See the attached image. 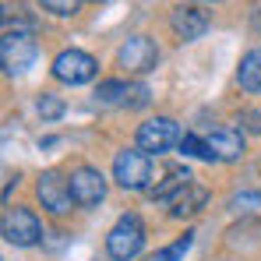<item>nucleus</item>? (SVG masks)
Returning <instances> with one entry per match:
<instances>
[{
    "mask_svg": "<svg viewBox=\"0 0 261 261\" xmlns=\"http://www.w3.org/2000/svg\"><path fill=\"white\" fill-rule=\"evenodd\" d=\"M208 14L205 11H198V7H191V4H180L173 7V14H170V29H173V36L180 43H194V39H201L205 32H208Z\"/></svg>",
    "mask_w": 261,
    "mask_h": 261,
    "instance_id": "10",
    "label": "nucleus"
},
{
    "mask_svg": "<svg viewBox=\"0 0 261 261\" xmlns=\"http://www.w3.org/2000/svg\"><path fill=\"white\" fill-rule=\"evenodd\" d=\"M141 247H145V222L134 212H124L106 233V254L113 261H130L141 254Z\"/></svg>",
    "mask_w": 261,
    "mask_h": 261,
    "instance_id": "1",
    "label": "nucleus"
},
{
    "mask_svg": "<svg viewBox=\"0 0 261 261\" xmlns=\"http://www.w3.org/2000/svg\"><path fill=\"white\" fill-rule=\"evenodd\" d=\"M205 145H208V152H212L216 163H237V159L244 155V134L233 130V127L212 130V134L205 138Z\"/></svg>",
    "mask_w": 261,
    "mask_h": 261,
    "instance_id": "11",
    "label": "nucleus"
},
{
    "mask_svg": "<svg viewBox=\"0 0 261 261\" xmlns=\"http://www.w3.org/2000/svg\"><path fill=\"white\" fill-rule=\"evenodd\" d=\"M187 184H194L191 170H187V166H173V170H166V173H163V180H159L155 187H148V198H152V201H166V205H170V201H173Z\"/></svg>",
    "mask_w": 261,
    "mask_h": 261,
    "instance_id": "12",
    "label": "nucleus"
},
{
    "mask_svg": "<svg viewBox=\"0 0 261 261\" xmlns=\"http://www.w3.org/2000/svg\"><path fill=\"white\" fill-rule=\"evenodd\" d=\"M113 180L124 191H148L152 184V155L141 148H120L113 159Z\"/></svg>",
    "mask_w": 261,
    "mask_h": 261,
    "instance_id": "2",
    "label": "nucleus"
},
{
    "mask_svg": "<svg viewBox=\"0 0 261 261\" xmlns=\"http://www.w3.org/2000/svg\"><path fill=\"white\" fill-rule=\"evenodd\" d=\"M130 85L134 82H120V78H110V82H99V88H95V99L99 102H120V106H127L130 99Z\"/></svg>",
    "mask_w": 261,
    "mask_h": 261,
    "instance_id": "15",
    "label": "nucleus"
},
{
    "mask_svg": "<svg viewBox=\"0 0 261 261\" xmlns=\"http://www.w3.org/2000/svg\"><path fill=\"white\" fill-rule=\"evenodd\" d=\"M36 53H39V46L32 39V32H21V29H7L4 32V39H0V60H4L7 74H25L36 64Z\"/></svg>",
    "mask_w": 261,
    "mask_h": 261,
    "instance_id": "4",
    "label": "nucleus"
},
{
    "mask_svg": "<svg viewBox=\"0 0 261 261\" xmlns=\"http://www.w3.org/2000/svg\"><path fill=\"white\" fill-rule=\"evenodd\" d=\"M176 148H180L184 155H194V159H208V163H216L212 152H208V145H205V138H198V134H184Z\"/></svg>",
    "mask_w": 261,
    "mask_h": 261,
    "instance_id": "18",
    "label": "nucleus"
},
{
    "mask_svg": "<svg viewBox=\"0 0 261 261\" xmlns=\"http://www.w3.org/2000/svg\"><path fill=\"white\" fill-rule=\"evenodd\" d=\"M237 85L244 88L247 95H261V46L247 49L240 57V67H237Z\"/></svg>",
    "mask_w": 261,
    "mask_h": 261,
    "instance_id": "14",
    "label": "nucleus"
},
{
    "mask_svg": "<svg viewBox=\"0 0 261 261\" xmlns=\"http://www.w3.org/2000/svg\"><path fill=\"white\" fill-rule=\"evenodd\" d=\"M36 198L43 201L46 212H53V216L71 212V205H74L71 180H64L57 170H46V173H39V180H36Z\"/></svg>",
    "mask_w": 261,
    "mask_h": 261,
    "instance_id": "8",
    "label": "nucleus"
},
{
    "mask_svg": "<svg viewBox=\"0 0 261 261\" xmlns=\"http://www.w3.org/2000/svg\"><path fill=\"white\" fill-rule=\"evenodd\" d=\"M201 4H219V0H201Z\"/></svg>",
    "mask_w": 261,
    "mask_h": 261,
    "instance_id": "23",
    "label": "nucleus"
},
{
    "mask_svg": "<svg viewBox=\"0 0 261 261\" xmlns=\"http://www.w3.org/2000/svg\"><path fill=\"white\" fill-rule=\"evenodd\" d=\"M191 244H194V233L187 229L184 237H176V240L170 244V247H163V251H155V254H152L148 261H180L184 254H187V251H191Z\"/></svg>",
    "mask_w": 261,
    "mask_h": 261,
    "instance_id": "16",
    "label": "nucleus"
},
{
    "mask_svg": "<svg viewBox=\"0 0 261 261\" xmlns=\"http://www.w3.org/2000/svg\"><path fill=\"white\" fill-rule=\"evenodd\" d=\"M258 205H261L258 191H251V194H237V198L229 201V208H258Z\"/></svg>",
    "mask_w": 261,
    "mask_h": 261,
    "instance_id": "20",
    "label": "nucleus"
},
{
    "mask_svg": "<svg viewBox=\"0 0 261 261\" xmlns=\"http://www.w3.org/2000/svg\"><path fill=\"white\" fill-rule=\"evenodd\" d=\"M208 205V191L201 184H187L173 201H170V216L173 219H187V216H198L201 208Z\"/></svg>",
    "mask_w": 261,
    "mask_h": 261,
    "instance_id": "13",
    "label": "nucleus"
},
{
    "mask_svg": "<svg viewBox=\"0 0 261 261\" xmlns=\"http://www.w3.org/2000/svg\"><path fill=\"white\" fill-rule=\"evenodd\" d=\"M0 226H4V240L14 247H36L43 240V222L32 208H21V205L7 208Z\"/></svg>",
    "mask_w": 261,
    "mask_h": 261,
    "instance_id": "5",
    "label": "nucleus"
},
{
    "mask_svg": "<svg viewBox=\"0 0 261 261\" xmlns=\"http://www.w3.org/2000/svg\"><path fill=\"white\" fill-rule=\"evenodd\" d=\"M251 25H254V32H258V36H261V7H258V11H254V18H251Z\"/></svg>",
    "mask_w": 261,
    "mask_h": 261,
    "instance_id": "22",
    "label": "nucleus"
},
{
    "mask_svg": "<svg viewBox=\"0 0 261 261\" xmlns=\"http://www.w3.org/2000/svg\"><path fill=\"white\" fill-rule=\"evenodd\" d=\"M240 124L251 130V134H261V110H244L240 113Z\"/></svg>",
    "mask_w": 261,
    "mask_h": 261,
    "instance_id": "21",
    "label": "nucleus"
},
{
    "mask_svg": "<svg viewBox=\"0 0 261 261\" xmlns=\"http://www.w3.org/2000/svg\"><path fill=\"white\" fill-rule=\"evenodd\" d=\"M64 110H67V106H64V99H60L57 92H43V95L36 99V113H39L43 120H60Z\"/></svg>",
    "mask_w": 261,
    "mask_h": 261,
    "instance_id": "17",
    "label": "nucleus"
},
{
    "mask_svg": "<svg viewBox=\"0 0 261 261\" xmlns=\"http://www.w3.org/2000/svg\"><path fill=\"white\" fill-rule=\"evenodd\" d=\"M49 74L64 85H88L99 74V60L85 49H60L49 64Z\"/></svg>",
    "mask_w": 261,
    "mask_h": 261,
    "instance_id": "3",
    "label": "nucleus"
},
{
    "mask_svg": "<svg viewBox=\"0 0 261 261\" xmlns=\"http://www.w3.org/2000/svg\"><path fill=\"white\" fill-rule=\"evenodd\" d=\"M39 7L49 11V14H57V18H74L82 0H39Z\"/></svg>",
    "mask_w": 261,
    "mask_h": 261,
    "instance_id": "19",
    "label": "nucleus"
},
{
    "mask_svg": "<svg viewBox=\"0 0 261 261\" xmlns=\"http://www.w3.org/2000/svg\"><path fill=\"white\" fill-rule=\"evenodd\" d=\"M155 64H159V46L148 36H130L117 49V67L127 74H148V71H155Z\"/></svg>",
    "mask_w": 261,
    "mask_h": 261,
    "instance_id": "7",
    "label": "nucleus"
},
{
    "mask_svg": "<svg viewBox=\"0 0 261 261\" xmlns=\"http://www.w3.org/2000/svg\"><path fill=\"white\" fill-rule=\"evenodd\" d=\"M67 180H71V194H74L78 208H95L106 198V176L99 173L95 166H78Z\"/></svg>",
    "mask_w": 261,
    "mask_h": 261,
    "instance_id": "9",
    "label": "nucleus"
},
{
    "mask_svg": "<svg viewBox=\"0 0 261 261\" xmlns=\"http://www.w3.org/2000/svg\"><path fill=\"white\" fill-rule=\"evenodd\" d=\"M180 138L184 134H180V124L173 117H152L138 127V148L148 152V155H163L173 145H180Z\"/></svg>",
    "mask_w": 261,
    "mask_h": 261,
    "instance_id": "6",
    "label": "nucleus"
}]
</instances>
